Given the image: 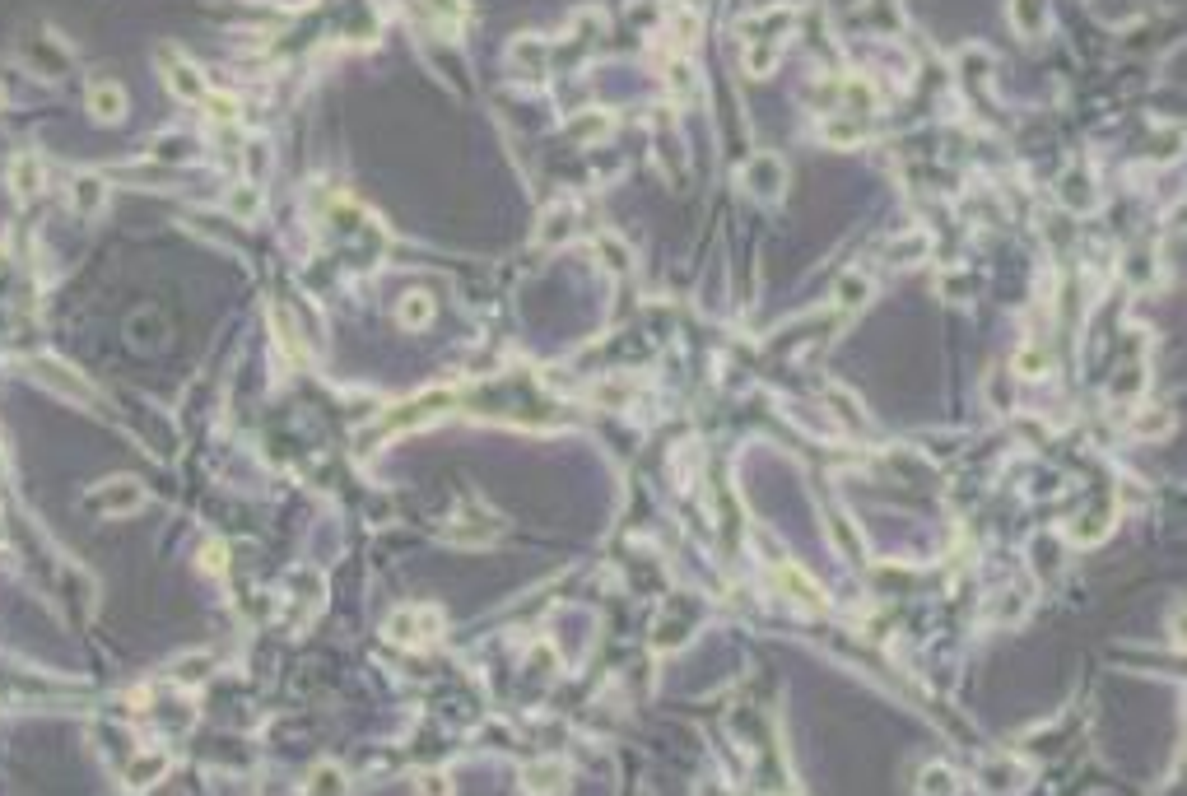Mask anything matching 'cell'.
Instances as JSON below:
<instances>
[{
  "mask_svg": "<svg viewBox=\"0 0 1187 796\" xmlns=\"http://www.w3.org/2000/svg\"><path fill=\"white\" fill-rule=\"evenodd\" d=\"M438 634H443V615L433 606H405L387 620V638L396 648H429Z\"/></svg>",
  "mask_w": 1187,
  "mask_h": 796,
  "instance_id": "1",
  "label": "cell"
},
{
  "mask_svg": "<svg viewBox=\"0 0 1187 796\" xmlns=\"http://www.w3.org/2000/svg\"><path fill=\"white\" fill-rule=\"evenodd\" d=\"M89 503H94L98 513H135L140 503H145V485L140 480H131V475H117V480H103V485H94V494H89Z\"/></svg>",
  "mask_w": 1187,
  "mask_h": 796,
  "instance_id": "2",
  "label": "cell"
},
{
  "mask_svg": "<svg viewBox=\"0 0 1187 796\" xmlns=\"http://www.w3.org/2000/svg\"><path fill=\"white\" fill-rule=\"evenodd\" d=\"M745 187H750V196H759V201H778L787 187V168L778 154H755V159L745 163Z\"/></svg>",
  "mask_w": 1187,
  "mask_h": 796,
  "instance_id": "3",
  "label": "cell"
},
{
  "mask_svg": "<svg viewBox=\"0 0 1187 796\" xmlns=\"http://www.w3.org/2000/svg\"><path fill=\"white\" fill-rule=\"evenodd\" d=\"M163 80H168V89H173L182 103H201L210 89H205V75L196 66H187V61H177V56H168V66H163Z\"/></svg>",
  "mask_w": 1187,
  "mask_h": 796,
  "instance_id": "4",
  "label": "cell"
},
{
  "mask_svg": "<svg viewBox=\"0 0 1187 796\" xmlns=\"http://www.w3.org/2000/svg\"><path fill=\"white\" fill-rule=\"evenodd\" d=\"M568 769L559 764V759H536L527 773H522V792L527 796H554L559 787H564Z\"/></svg>",
  "mask_w": 1187,
  "mask_h": 796,
  "instance_id": "5",
  "label": "cell"
},
{
  "mask_svg": "<svg viewBox=\"0 0 1187 796\" xmlns=\"http://www.w3.org/2000/svg\"><path fill=\"white\" fill-rule=\"evenodd\" d=\"M778 582H783V596H792L796 606L824 610V592L806 578V573H801V568H783V573H778Z\"/></svg>",
  "mask_w": 1187,
  "mask_h": 796,
  "instance_id": "6",
  "label": "cell"
},
{
  "mask_svg": "<svg viewBox=\"0 0 1187 796\" xmlns=\"http://www.w3.org/2000/svg\"><path fill=\"white\" fill-rule=\"evenodd\" d=\"M10 187H14V196H19V201L38 196V191H42V163H38V154H19V159H14Z\"/></svg>",
  "mask_w": 1187,
  "mask_h": 796,
  "instance_id": "7",
  "label": "cell"
},
{
  "mask_svg": "<svg viewBox=\"0 0 1187 796\" xmlns=\"http://www.w3.org/2000/svg\"><path fill=\"white\" fill-rule=\"evenodd\" d=\"M89 112H94V122H117L126 112V94L117 84H94L89 89Z\"/></svg>",
  "mask_w": 1187,
  "mask_h": 796,
  "instance_id": "8",
  "label": "cell"
},
{
  "mask_svg": "<svg viewBox=\"0 0 1187 796\" xmlns=\"http://www.w3.org/2000/svg\"><path fill=\"white\" fill-rule=\"evenodd\" d=\"M578 229V210L573 205H554L550 215H545V224H540V247H554V243H564L568 233Z\"/></svg>",
  "mask_w": 1187,
  "mask_h": 796,
  "instance_id": "9",
  "label": "cell"
},
{
  "mask_svg": "<svg viewBox=\"0 0 1187 796\" xmlns=\"http://www.w3.org/2000/svg\"><path fill=\"white\" fill-rule=\"evenodd\" d=\"M38 378L47 382V387H61V392H70V396H84V401H94V387L84 378H75V373H66V368L56 364V359H38Z\"/></svg>",
  "mask_w": 1187,
  "mask_h": 796,
  "instance_id": "10",
  "label": "cell"
},
{
  "mask_svg": "<svg viewBox=\"0 0 1187 796\" xmlns=\"http://www.w3.org/2000/svg\"><path fill=\"white\" fill-rule=\"evenodd\" d=\"M396 317H401V326H410V331H424V326L433 322V294H429V289L405 294L401 308H396Z\"/></svg>",
  "mask_w": 1187,
  "mask_h": 796,
  "instance_id": "11",
  "label": "cell"
},
{
  "mask_svg": "<svg viewBox=\"0 0 1187 796\" xmlns=\"http://www.w3.org/2000/svg\"><path fill=\"white\" fill-rule=\"evenodd\" d=\"M918 796H959V778L950 764H927L918 778Z\"/></svg>",
  "mask_w": 1187,
  "mask_h": 796,
  "instance_id": "12",
  "label": "cell"
},
{
  "mask_svg": "<svg viewBox=\"0 0 1187 796\" xmlns=\"http://www.w3.org/2000/svg\"><path fill=\"white\" fill-rule=\"evenodd\" d=\"M70 201H75V210H80V215H98V210H103V182H98L94 173L75 177V187H70Z\"/></svg>",
  "mask_w": 1187,
  "mask_h": 796,
  "instance_id": "13",
  "label": "cell"
},
{
  "mask_svg": "<svg viewBox=\"0 0 1187 796\" xmlns=\"http://www.w3.org/2000/svg\"><path fill=\"white\" fill-rule=\"evenodd\" d=\"M1020 773H1025V769H1020V764H1011V759H992L978 783H983L987 792H1011V787H1020Z\"/></svg>",
  "mask_w": 1187,
  "mask_h": 796,
  "instance_id": "14",
  "label": "cell"
},
{
  "mask_svg": "<svg viewBox=\"0 0 1187 796\" xmlns=\"http://www.w3.org/2000/svg\"><path fill=\"white\" fill-rule=\"evenodd\" d=\"M834 298H838V308H848V312L862 308L866 298H871V280H866L862 270H848V275L838 280V294Z\"/></svg>",
  "mask_w": 1187,
  "mask_h": 796,
  "instance_id": "15",
  "label": "cell"
},
{
  "mask_svg": "<svg viewBox=\"0 0 1187 796\" xmlns=\"http://www.w3.org/2000/svg\"><path fill=\"white\" fill-rule=\"evenodd\" d=\"M494 531H499L494 522H452V527H447V540H457V545H485Z\"/></svg>",
  "mask_w": 1187,
  "mask_h": 796,
  "instance_id": "16",
  "label": "cell"
},
{
  "mask_svg": "<svg viewBox=\"0 0 1187 796\" xmlns=\"http://www.w3.org/2000/svg\"><path fill=\"white\" fill-rule=\"evenodd\" d=\"M229 205L238 210L243 219H252L261 210V191H257V182H243V187H233L229 191Z\"/></svg>",
  "mask_w": 1187,
  "mask_h": 796,
  "instance_id": "17",
  "label": "cell"
},
{
  "mask_svg": "<svg viewBox=\"0 0 1187 796\" xmlns=\"http://www.w3.org/2000/svg\"><path fill=\"white\" fill-rule=\"evenodd\" d=\"M415 796H452V778H447V773H438V769L419 773V778H415Z\"/></svg>",
  "mask_w": 1187,
  "mask_h": 796,
  "instance_id": "18",
  "label": "cell"
},
{
  "mask_svg": "<svg viewBox=\"0 0 1187 796\" xmlns=\"http://www.w3.org/2000/svg\"><path fill=\"white\" fill-rule=\"evenodd\" d=\"M1011 14L1025 33H1039V0H1011Z\"/></svg>",
  "mask_w": 1187,
  "mask_h": 796,
  "instance_id": "19",
  "label": "cell"
},
{
  "mask_svg": "<svg viewBox=\"0 0 1187 796\" xmlns=\"http://www.w3.org/2000/svg\"><path fill=\"white\" fill-rule=\"evenodd\" d=\"M163 773V759H145V764H135V773H131V787H145V783H154Z\"/></svg>",
  "mask_w": 1187,
  "mask_h": 796,
  "instance_id": "20",
  "label": "cell"
},
{
  "mask_svg": "<svg viewBox=\"0 0 1187 796\" xmlns=\"http://www.w3.org/2000/svg\"><path fill=\"white\" fill-rule=\"evenodd\" d=\"M824 135H829L834 145H852V140H857V126L852 122H829L824 126Z\"/></svg>",
  "mask_w": 1187,
  "mask_h": 796,
  "instance_id": "21",
  "label": "cell"
},
{
  "mask_svg": "<svg viewBox=\"0 0 1187 796\" xmlns=\"http://www.w3.org/2000/svg\"><path fill=\"white\" fill-rule=\"evenodd\" d=\"M606 126L610 122L601 117V112H587V117H578V122H568V131H601V135H606Z\"/></svg>",
  "mask_w": 1187,
  "mask_h": 796,
  "instance_id": "22",
  "label": "cell"
}]
</instances>
